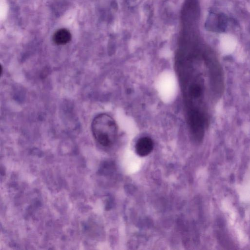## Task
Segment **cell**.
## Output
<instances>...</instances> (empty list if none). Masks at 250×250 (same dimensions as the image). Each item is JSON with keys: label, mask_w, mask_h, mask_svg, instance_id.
Wrapping results in <instances>:
<instances>
[{"label": "cell", "mask_w": 250, "mask_h": 250, "mask_svg": "<svg viewBox=\"0 0 250 250\" xmlns=\"http://www.w3.org/2000/svg\"><path fill=\"white\" fill-rule=\"evenodd\" d=\"M91 130L95 139L99 144L108 146L116 138L118 126L112 117L107 114L102 113L93 119Z\"/></svg>", "instance_id": "obj_1"}, {"label": "cell", "mask_w": 250, "mask_h": 250, "mask_svg": "<svg viewBox=\"0 0 250 250\" xmlns=\"http://www.w3.org/2000/svg\"><path fill=\"white\" fill-rule=\"evenodd\" d=\"M154 147L153 141L148 137L140 138L135 145V150L137 154L141 157L148 155L152 151Z\"/></svg>", "instance_id": "obj_2"}, {"label": "cell", "mask_w": 250, "mask_h": 250, "mask_svg": "<svg viewBox=\"0 0 250 250\" xmlns=\"http://www.w3.org/2000/svg\"><path fill=\"white\" fill-rule=\"evenodd\" d=\"M71 39L69 31L62 28L57 30L53 36V42L57 44L62 45L69 42Z\"/></svg>", "instance_id": "obj_3"}]
</instances>
